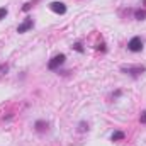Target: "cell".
I'll use <instances>...</instances> for the list:
<instances>
[{"label":"cell","instance_id":"cell-12","mask_svg":"<svg viewBox=\"0 0 146 146\" xmlns=\"http://www.w3.org/2000/svg\"><path fill=\"white\" fill-rule=\"evenodd\" d=\"M33 7H34V5H33V2H27V3H24V5H22V10H24V12H29Z\"/></svg>","mask_w":146,"mask_h":146},{"label":"cell","instance_id":"cell-4","mask_svg":"<svg viewBox=\"0 0 146 146\" xmlns=\"http://www.w3.org/2000/svg\"><path fill=\"white\" fill-rule=\"evenodd\" d=\"M33 27H34V21H33V17H26L24 22L17 26V33H19V34H24V33H27V31L33 29Z\"/></svg>","mask_w":146,"mask_h":146},{"label":"cell","instance_id":"cell-5","mask_svg":"<svg viewBox=\"0 0 146 146\" xmlns=\"http://www.w3.org/2000/svg\"><path fill=\"white\" fill-rule=\"evenodd\" d=\"M49 10L54 12V14L63 15V14H66V5H65L63 2H51V3H49Z\"/></svg>","mask_w":146,"mask_h":146},{"label":"cell","instance_id":"cell-7","mask_svg":"<svg viewBox=\"0 0 146 146\" xmlns=\"http://www.w3.org/2000/svg\"><path fill=\"white\" fill-rule=\"evenodd\" d=\"M124 138H126V134H124L122 131H114V133L110 134V139H112V141H122Z\"/></svg>","mask_w":146,"mask_h":146},{"label":"cell","instance_id":"cell-6","mask_svg":"<svg viewBox=\"0 0 146 146\" xmlns=\"http://www.w3.org/2000/svg\"><path fill=\"white\" fill-rule=\"evenodd\" d=\"M48 127H49V122H48V121L39 119V121L34 122V129H36L37 133H46V131H48Z\"/></svg>","mask_w":146,"mask_h":146},{"label":"cell","instance_id":"cell-8","mask_svg":"<svg viewBox=\"0 0 146 146\" xmlns=\"http://www.w3.org/2000/svg\"><path fill=\"white\" fill-rule=\"evenodd\" d=\"M134 19H136V21H145L146 19V10H141V9L134 10Z\"/></svg>","mask_w":146,"mask_h":146},{"label":"cell","instance_id":"cell-17","mask_svg":"<svg viewBox=\"0 0 146 146\" xmlns=\"http://www.w3.org/2000/svg\"><path fill=\"white\" fill-rule=\"evenodd\" d=\"M143 3H145V5H146V0H143Z\"/></svg>","mask_w":146,"mask_h":146},{"label":"cell","instance_id":"cell-10","mask_svg":"<svg viewBox=\"0 0 146 146\" xmlns=\"http://www.w3.org/2000/svg\"><path fill=\"white\" fill-rule=\"evenodd\" d=\"M87 131H88V122L80 121L78 122V133H87Z\"/></svg>","mask_w":146,"mask_h":146},{"label":"cell","instance_id":"cell-13","mask_svg":"<svg viewBox=\"0 0 146 146\" xmlns=\"http://www.w3.org/2000/svg\"><path fill=\"white\" fill-rule=\"evenodd\" d=\"M95 48H97L99 51H102V53H106V51H107V48H106V42H100V44H97Z\"/></svg>","mask_w":146,"mask_h":146},{"label":"cell","instance_id":"cell-15","mask_svg":"<svg viewBox=\"0 0 146 146\" xmlns=\"http://www.w3.org/2000/svg\"><path fill=\"white\" fill-rule=\"evenodd\" d=\"M139 121H141V124H146V110L141 112V117H139Z\"/></svg>","mask_w":146,"mask_h":146},{"label":"cell","instance_id":"cell-14","mask_svg":"<svg viewBox=\"0 0 146 146\" xmlns=\"http://www.w3.org/2000/svg\"><path fill=\"white\" fill-rule=\"evenodd\" d=\"M121 95H122V90H115V92H114V94H112V99H114V100H115V99H119V97H121Z\"/></svg>","mask_w":146,"mask_h":146},{"label":"cell","instance_id":"cell-11","mask_svg":"<svg viewBox=\"0 0 146 146\" xmlns=\"http://www.w3.org/2000/svg\"><path fill=\"white\" fill-rule=\"evenodd\" d=\"M7 14H9L7 7H0V21H2V19H5V17H7Z\"/></svg>","mask_w":146,"mask_h":146},{"label":"cell","instance_id":"cell-1","mask_svg":"<svg viewBox=\"0 0 146 146\" xmlns=\"http://www.w3.org/2000/svg\"><path fill=\"white\" fill-rule=\"evenodd\" d=\"M121 72L126 73V75H129V76H133V78H138V76H141L143 73L146 72V66L143 65H136V66H131V65H124V66H121Z\"/></svg>","mask_w":146,"mask_h":146},{"label":"cell","instance_id":"cell-2","mask_svg":"<svg viewBox=\"0 0 146 146\" xmlns=\"http://www.w3.org/2000/svg\"><path fill=\"white\" fill-rule=\"evenodd\" d=\"M143 48H145V42H143V39L139 36H134L127 41V49H129L131 53H141Z\"/></svg>","mask_w":146,"mask_h":146},{"label":"cell","instance_id":"cell-16","mask_svg":"<svg viewBox=\"0 0 146 146\" xmlns=\"http://www.w3.org/2000/svg\"><path fill=\"white\" fill-rule=\"evenodd\" d=\"M0 72L7 73V72H9V66H7V65H0Z\"/></svg>","mask_w":146,"mask_h":146},{"label":"cell","instance_id":"cell-3","mask_svg":"<svg viewBox=\"0 0 146 146\" xmlns=\"http://www.w3.org/2000/svg\"><path fill=\"white\" fill-rule=\"evenodd\" d=\"M65 61H66V56L63 54V53H60V54H54L49 61H48V70H51V72H54V70H58L61 65H65Z\"/></svg>","mask_w":146,"mask_h":146},{"label":"cell","instance_id":"cell-9","mask_svg":"<svg viewBox=\"0 0 146 146\" xmlns=\"http://www.w3.org/2000/svg\"><path fill=\"white\" fill-rule=\"evenodd\" d=\"M72 48L75 49V51H76V53H80V54H83V53H85V48H83V44H82L80 41H76V42L73 44Z\"/></svg>","mask_w":146,"mask_h":146}]
</instances>
